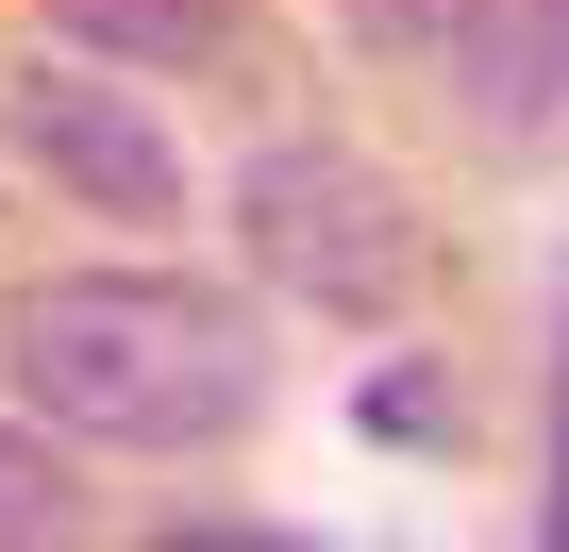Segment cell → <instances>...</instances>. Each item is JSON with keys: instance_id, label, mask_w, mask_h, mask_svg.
<instances>
[{"instance_id": "6da1fadb", "label": "cell", "mask_w": 569, "mask_h": 552, "mask_svg": "<svg viewBox=\"0 0 569 552\" xmlns=\"http://www.w3.org/2000/svg\"><path fill=\"white\" fill-rule=\"evenodd\" d=\"M0 385L68 452H234L268 419V319L201 268H34L0 302Z\"/></svg>"}, {"instance_id": "7a4b0ae2", "label": "cell", "mask_w": 569, "mask_h": 552, "mask_svg": "<svg viewBox=\"0 0 569 552\" xmlns=\"http://www.w3.org/2000/svg\"><path fill=\"white\" fill-rule=\"evenodd\" d=\"M234 234H251L268 285L319 302V319H402L419 268H436L419 201H402L369 151H336V134H268V151L234 168Z\"/></svg>"}, {"instance_id": "3957f363", "label": "cell", "mask_w": 569, "mask_h": 552, "mask_svg": "<svg viewBox=\"0 0 569 552\" xmlns=\"http://www.w3.org/2000/svg\"><path fill=\"white\" fill-rule=\"evenodd\" d=\"M419 68L452 84L469 151H502V168H552L569 151V0H452Z\"/></svg>"}, {"instance_id": "277c9868", "label": "cell", "mask_w": 569, "mask_h": 552, "mask_svg": "<svg viewBox=\"0 0 569 552\" xmlns=\"http://www.w3.org/2000/svg\"><path fill=\"white\" fill-rule=\"evenodd\" d=\"M18 151L84 201V218H184V151H168V118L134 101V84H84V68H34L18 101Z\"/></svg>"}, {"instance_id": "5b68a950", "label": "cell", "mask_w": 569, "mask_h": 552, "mask_svg": "<svg viewBox=\"0 0 569 552\" xmlns=\"http://www.w3.org/2000/svg\"><path fill=\"white\" fill-rule=\"evenodd\" d=\"M101 502H84V452L51 435V419H0V552H51V535H84Z\"/></svg>"}, {"instance_id": "8992f818", "label": "cell", "mask_w": 569, "mask_h": 552, "mask_svg": "<svg viewBox=\"0 0 569 552\" xmlns=\"http://www.w3.org/2000/svg\"><path fill=\"white\" fill-rule=\"evenodd\" d=\"M51 34H84V51H118V68H201V51L234 34V0H51Z\"/></svg>"}, {"instance_id": "52a82bcc", "label": "cell", "mask_w": 569, "mask_h": 552, "mask_svg": "<svg viewBox=\"0 0 569 552\" xmlns=\"http://www.w3.org/2000/svg\"><path fill=\"white\" fill-rule=\"evenodd\" d=\"M352 419H369V435H452V385H436V369H369Z\"/></svg>"}, {"instance_id": "ba28073f", "label": "cell", "mask_w": 569, "mask_h": 552, "mask_svg": "<svg viewBox=\"0 0 569 552\" xmlns=\"http://www.w3.org/2000/svg\"><path fill=\"white\" fill-rule=\"evenodd\" d=\"M336 18H352V51H402V68H419V51H436V18H452V0H336Z\"/></svg>"}, {"instance_id": "9c48e42d", "label": "cell", "mask_w": 569, "mask_h": 552, "mask_svg": "<svg viewBox=\"0 0 569 552\" xmlns=\"http://www.w3.org/2000/svg\"><path fill=\"white\" fill-rule=\"evenodd\" d=\"M536 535L569 552V302H552V485H536Z\"/></svg>"}]
</instances>
